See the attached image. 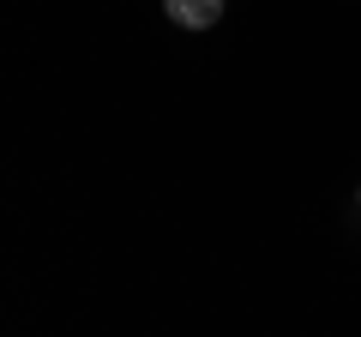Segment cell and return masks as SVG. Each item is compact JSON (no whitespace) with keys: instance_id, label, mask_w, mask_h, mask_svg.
Masks as SVG:
<instances>
[{"instance_id":"obj_1","label":"cell","mask_w":361,"mask_h":337,"mask_svg":"<svg viewBox=\"0 0 361 337\" xmlns=\"http://www.w3.org/2000/svg\"><path fill=\"white\" fill-rule=\"evenodd\" d=\"M163 13L175 18L180 30H211L223 18V0H163Z\"/></svg>"}]
</instances>
